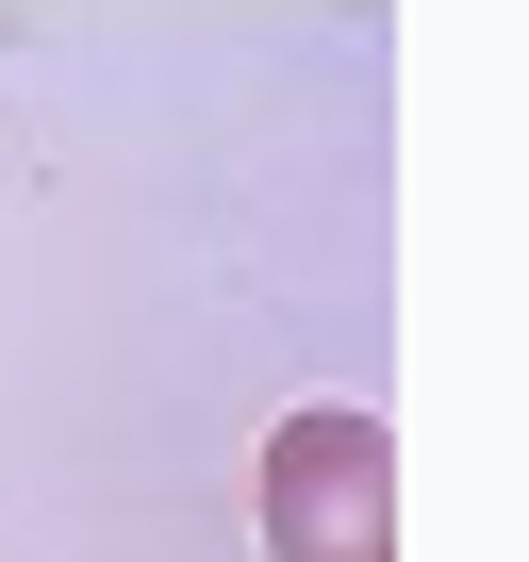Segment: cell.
Returning a JSON list of instances; mask_svg holds the SVG:
<instances>
[{"instance_id":"6da1fadb","label":"cell","mask_w":529,"mask_h":562,"mask_svg":"<svg viewBox=\"0 0 529 562\" xmlns=\"http://www.w3.org/2000/svg\"><path fill=\"white\" fill-rule=\"evenodd\" d=\"M248 513H264V562H397V430H381L364 397L282 414Z\"/></svg>"}]
</instances>
